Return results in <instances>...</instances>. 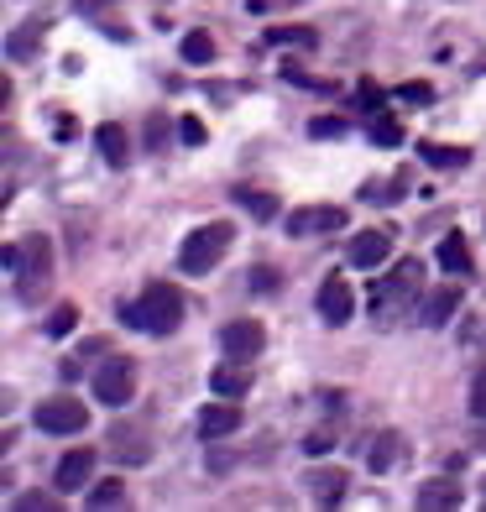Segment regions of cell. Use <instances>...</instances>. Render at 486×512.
I'll return each instance as SVG.
<instances>
[{
	"label": "cell",
	"mask_w": 486,
	"mask_h": 512,
	"mask_svg": "<svg viewBox=\"0 0 486 512\" xmlns=\"http://www.w3.org/2000/svg\"><path fill=\"white\" fill-rule=\"evenodd\" d=\"M0 262L11 267L16 277V293L27 298V304H37V293L53 283V241L48 236H27V241H11L6 256Z\"/></svg>",
	"instance_id": "obj_1"
},
{
	"label": "cell",
	"mask_w": 486,
	"mask_h": 512,
	"mask_svg": "<svg viewBox=\"0 0 486 512\" xmlns=\"http://www.w3.org/2000/svg\"><path fill=\"white\" fill-rule=\"evenodd\" d=\"M126 324H136L142 335H173L183 324V293L173 283H152L142 298H131V304L121 309Z\"/></svg>",
	"instance_id": "obj_2"
},
{
	"label": "cell",
	"mask_w": 486,
	"mask_h": 512,
	"mask_svg": "<svg viewBox=\"0 0 486 512\" xmlns=\"http://www.w3.org/2000/svg\"><path fill=\"white\" fill-rule=\"evenodd\" d=\"M419 277H424V262H419V256H403V262L392 267L387 277H377V283H372V314L382 324H392L413 304V298H419V288H424Z\"/></svg>",
	"instance_id": "obj_3"
},
{
	"label": "cell",
	"mask_w": 486,
	"mask_h": 512,
	"mask_svg": "<svg viewBox=\"0 0 486 512\" xmlns=\"http://www.w3.org/2000/svg\"><path fill=\"white\" fill-rule=\"evenodd\" d=\"M230 241H236V230H230L225 220H215V225H199L194 236H183V246H178V267L189 272V277H204L210 267H220V262H225Z\"/></svg>",
	"instance_id": "obj_4"
},
{
	"label": "cell",
	"mask_w": 486,
	"mask_h": 512,
	"mask_svg": "<svg viewBox=\"0 0 486 512\" xmlns=\"http://www.w3.org/2000/svg\"><path fill=\"white\" fill-rule=\"evenodd\" d=\"M95 398L110 403V408H126L136 398V366L126 356H110L100 371H95Z\"/></svg>",
	"instance_id": "obj_5"
},
{
	"label": "cell",
	"mask_w": 486,
	"mask_h": 512,
	"mask_svg": "<svg viewBox=\"0 0 486 512\" xmlns=\"http://www.w3.org/2000/svg\"><path fill=\"white\" fill-rule=\"evenodd\" d=\"M345 209L340 204H298L288 215V236H335V230H345Z\"/></svg>",
	"instance_id": "obj_6"
},
{
	"label": "cell",
	"mask_w": 486,
	"mask_h": 512,
	"mask_svg": "<svg viewBox=\"0 0 486 512\" xmlns=\"http://www.w3.org/2000/svg\"><path fill=\"white\" fill-rule=\"evenodd\" d=\"M262 345H267V330H262L257 319H230L225 330H220V351L230 361H257Z\"/></svg>",
	"instance_id": "obj_7"
},
{
	"label": "cell",
	"mask_w": 486,
	"mask_h": 512,
	"mask_svg": "<svg viewBox=\"0 0 486 512\" xmlns=\"http://www.w3.org/2000/svg\"><path fill=\"white\" fill-rule=\"evenodd\" d=\"M84 424H89V413H84V403H74V398L37 403V429H42V434H79Z\"/></svg>",
	"instance_id": "obj_8"
},
{
	"label": "cell",
	"mask_w": 486,
	"mask_h": 512,
	"mask_svg": "<svg viewBox=\"0 0 486 512\" xmlns=\"http://www.w3.org/2000/svg\"><path fill=\"white\" fill-rule=\"evenodd\" d=\"M319 314H324V324H351L356 293H351L345 277H324V283H319Z\"/></svg>",
	"instance_id": "obj_9"
},
{
	"label": "cell",
	"mask_w": 486,
	"mask_h": 512,
	"mask_svg": "<svg viewBox=\"0 0 486 512\" xmlns=\"http://www.w3.org/2000/svg\"><path fill=\"white\" fill-rule=\"evenodd\" d=\"M89 476H95V450H68L53 471V486L58 492H84Z\"/></svg>",
	"instance_id": "obj_10"
},
{
	"label": "cell",
	"mask_w": 486,
	"mask_h": 512,
	"mask_svg": "<svg viewBox=\"0 0 486 512\" xmlns=\"http://www.w3.org/2000/svg\"><path fill=\"white\" fill-rule=\"evenodd\" d=\"M210 392L215 398H246L251 392V361H230L225 356V366L210 371Z\"/></svg>",
	"instance_id": "obj_11"
},
{
	"label": "cell",
	"mask_w": 486,
	"mask_h": 512,
	"mask_svg": "<svg viewBox=\"0 0 486 512\" xmlns=\"http://www.w3.org/2000/svg\"><path fill=\"white\" fill-rule=\"evenodd\" d=\"M392 256V230H361L351 236V267H382Z\"/></svg>",
	"instance_id": "obj_12"
},
{
	"label": "cell",
	"mask_w": 486,
	"mask_h": 512,
	"mask_svg": "<svg viewBox=\"0 0 486 512\" xmlns=\"http://www.w3.org/2000/svg\"><path fill=\"white\" fill-rule=\"evenodd\" d=\"M241 429V408H236V398H220V403H210L199 413V434L204 439H225V434H236Z\"/></svg>",
	"instance_id": "obj_13"
},
{
	"label": "cell",
	"mask_w": 486,
	"mask_h": 512,
	"mask_svg": "<svg viewBox=\"0 0 486 512\" xmlns=\"http://www.w3.org/2000/svg\"><path fill=\"white\" fill-rule=\"evenodd\" d=\"M419 502L424 512H450V507H460V481H445V476H434V481H424L419 486Z\"/></svg>",
	"instance_id": "obj_14"
},
{
	"label": "cell",
	"mask_w": 486,
	"mask_h": 512,
	"mask_svg": "<svg viewBox=\"0 0 486 512\" xmlns=\"http://www.w3.org/2000/svg\"><path fill=\"white\" fill-rule=\"evenodd\" d=\"M455 309H460V288H434V293L424 298L419 319L429 324V330H439V324H450V319H455Z\"/></svg>",
	"instance_id": "obj_15"
},
{
	"label": "cell",
	"mask_w": 486,
	"mask_h": 512,
	"mask_svg": "<svg viewBox=\"0 0 486 512\" xmlns=\"http://www.w3.org/2000/svg\"><path fill=\"white\" fill-rule=\"evenodd\" d=\"M398 460H403V434L382 429V434L372 439V450H366V465H372V471H392Z\"/></svg>",
	"instance_id": "obj_16"
},
{
	"label": "cell",
	"mask_w": 486,
	"mask_h": 512,
	"mask_svg": "<svg viewBox=\"0 0 486 512\" xmlns=\"http://www.w3.org/2000/svg\"><path fill=\"white\" fill-rule=\"evenodd\" d=\"M95 142H100V157L110 162V168H126L131 142H126V131H121V126H115V121H105V126L95 131Z\"/></svg>",
	"instance_id": "obj_17"
},
{
	"label": "cell",
	"mask_w": 486,
	"mask_h": 512,
	"mask_svg": "<svg viewBox=\"0 0 486 512\" xmlns=\"http://www.w3.org/2000/svg\"><path fill=\"white\" fill-rule=\"evenodd\" d=\"M345 486H351V476H345V471H309V497L324 502V507L340 502V497H345Z\"/></svg>",
	"instance_id": "obj_18"
},
{
	"label": "cell",
	"mask_w": 486,
	"mask_h": 512,
	"mask_svg": "<svg viewBox=\"0 0 486 512\" xmlns=\"http://www.w3.org/2000/svg\"><path fill=\"white\" fill-rule=\"evenodd\" d=\"M37 48H42V21H21V27L6 37V53L16 58V63H27V58H37Z\"/></svg>",
	"instance_id": "obj_19"
},
{
	"label": "cell",
	"mask_w": 486,
	"mask_h": 512,
	"mask_svg": "<svg viewBox=\"0 0 486 512\" xmlns=\"http://www.w3.org/2000/svg\"><path fill=\"white\" fill-rule=\"evenodd\" d=\"M439 267L455 272V277H466V272L476 267V262H471V246L460 241V236H445V241H439Z\"/></svg>",
	"instance_id": "obj_20"
},
{
	"label": "cell",
	"mask_w": 486,
	"mask_h": 512,
	"mask_svg": "<svg viewBox=\"0 0 486 512\" xmlns=\"http://www.w3.org/2000/svg\"><path fill=\"white\" fill-rule=\"evenodd\" d=\"M236 204L246 209L251 220H272V215H277V199L262 194V189H236Z\"/></svg>",
	"instance_id": "obj_21"
},
{
	"label": "cell",
	"mask_w": 486,
	"mask_h": 512,
	"mask_svg": "<svg viewBox=\"0 0 486 512\" xmlns=\"http://www.w3.org/2000/svg\"><path fill=\"white\" fill-rule=\"evenodd\" d=\"M183 58H189V63H210L215 58L210 32H189V37H183Z\"/></svg>",
	"instance_id": "obj_22"
},
{
	"label": "cell",
	"mask_w": 486,
	"mask_h": 512,
	"mask_svg": "<svg viewBox=\"0 0 486 512\" xmlns=\"http://www.w3.org/2000/svg\"><path fill=\"white\" fill-rule=\"evenodd\" d=\"M121 502H126V481H100L89 492V507H121Z\"/></svg>",
	"instance_id": "obj_23"
},
{
	"label": "cell",
	"mask_w": 486,
	"mask_h": 512,
	"mask_svg": "<svg viewBox=\"0 0 486 512\" xmlns=\"http://www.w3.org/2000/svg\"><path fill=\"white\" fill-rule=\"evenodd\" d=\"M424 152V162H434V168H466V152H460V147H419Z\"/></svg>",
	"instance_id": "obj_24"
},
{
	"label": "cell",
	"mask_w": 486,
	"mask_h": 512,
	"mask_svg": "<svg viewBox=\"0 0 486 512\" xmlns=\"http://www.w3.org/2000/svg\"><path fill=\"white\" fill-rule=\"evenodd\" d=\"M403 183H408L403 173L392 178V183H366V189H361V199H366V204H392V199H398V189H403Z\"/></svg>",
	"instance_id": "obj_25"
},
{
	"label": "cell",
	"mask_w": 486,
	"mask_h": 512,
	"mask_svg": "<svg viewBox=\"0 0 486 512\" xmlns=\"http://www.w3.org/2000/svg\"><path fill=\"white\" fill-rule=\"evenodd\" d=\"M372 136H377L382 147H398V142H403V126L392 121V115H377V121H372Z\"/></svg>",
	"instance_id": "obj_26"
},
{
	"label": "cell",
	"mask_w": 486,
	"mask_h": 512,
	"mask_svg": "<svg viewBox=\"0 0 486 512\" xmlns=\"http://www.w3.org/2000/svg\"><path fill=\"white\" fill-rule=\"evenodd\" d=\"M471 418L486 424V366H476V377H471Z\"/></svg>",
	"instance_id": "obj_27"
},
{
	"label": "cell",
	"mask_w": 486,
	"mask_h": 512,
	"mask_svg": "<svg viewBox=\"0 0 486 512\" xmlns=\"http://www.w3.org/2000/svg\"><path fill=\"white\" fill-rule=\"evenodd\" d=\"M63 502L58 497H42V492H27V497H16V512H58Z\"/></svg>",
	"instance_id": "obj_28"
},
{
	"label": "cell",
	"mask_w": 486,
	"mask_h": 512,
	"mask_svg": "<svg viewBox=\"0 0 486 512\" xmlns=\"http://www.w3.org/2000/svg\"><path fill=\"white\" fill-rule=\"evenodd\" d=\"M74 319H79V309H74V304H58V309H53V319H48V335H68V330H74Z\"/></svg>",
	"instance_id": "obj_29"
},
{
	"label": "cell",
	"mask_w": 486,
	"mask_h": 512,
	"mask_svg": "<svg viewBox=\"0 0 486 512\" xmlns=\"http://www.w3.org/2000/svg\"><path fill=\"white\" fill-rule=\"evenodd\" d=\"M168 147V121L162 115H147V152H162Z\"/></svg>",
	"instance_id": "obj_30"
},
{
	"label": "cell",
	"mask_w": 486,
	"mask_h": 512,
	"mask_svg": "<svg viewBox=\"0 0 486 512\" xmlns=\"http://www.w3.org/2000/svg\"><path fill=\"white\" fill-rule=\"evenodd\" d=\"M309 131L314 136H345V121H330V115H324V121H314Z\"/></svg>",
	"instance_id": "obj_31"
},
{
	"label": "cell",
	"mask_w": 486,
	"mask_h": 512,
	"mask_svg": "<svg viewBox=\"0 0 486 512\" xmlns=\"http://www.w3.org/2000/svg\"><path fill=\"white\" fill-rule=\"evenodd\" d=\"M178 136H183L189 147H199V142H204V126H199V121H183V126H178Z\"/></svg>",
	"instance_id": "obj_32"
},
{
	"label": "cell",
	"mask_w": 486,
	"mask_h": 512,
	"mask_svg": "<svg viewBox=\"0 0 486 512\" xmlns=\"http://www.w3.org/2000/svg\"><path fill=\"white\" fill-rule=\"evenodd\" d=\"M398 95H403V100H434V89H429V84H403Z\"/></svg>",
	"instance_id": "obj_33"
},
{
	"label": "cell",
	"mask_w": 486,
	"mask_h": 512,
	"mask_svg": "<svg viewBox=\"0 0 486 512\" xmlns=\"http://www.w3.org/2000/svg\"><path fill=\"white\" fill-rule=\"evenodd\" d=\"M251 277H257V288H262V293H277V272H272V267H257Z\"/></svg>",
	"instance_id": "obj_34"
},
{
	"label": "cell",
	"mask_w": 486,
	"mask_h": 512,
	"mask_svg": "<svg viewBox=\"0 0 486 512\" xmlns=\"http://www.w3.org/2000/svg\"><path fill=\"white\" fill-rule=\"evenodd\" d=\"M272 42H304V48H314V32H272Z\"/></svg>",
	"instance_id": "obj_35"
},
{
	"label": "cell",
	"mask_w": 486,
	"mask_h": 512,
	"mask_svg": "<svg viewBox=\"0 0 486 512\" xmlns=\"http://www.w3.org/2000/svg\"><path fill=\"white\" fill-rule=\"evenodd\" d=\"M304 450H309V455H324V450H330V434H309Z\"/></svg>",
	"instance_id": "obj_36"
},
{
	"label": "cell",
	"mask_w": 486,
	"mask_h": 512,
	"mask_svg": "<svg viewBox=\"0 0 486 512\" xmlns=\"http://www.w3.org/2000/svg\"><path fill=\"white\" fill-rule=\"evenodd\" d=\"M74 6H79V11H105L110 0H74Z\"/></svg>",
	"instance_id": "obj_37"
},
{
	"label": "cell",
	"mask_w": 486,
	"mask_h": 512,
	"mask_svg": "<svg viewBox=\"0 0 486 512\" xmlns=\"http://www.w3.org/2000/svg\"><path fill=\"white\" fill-rule=\"evenodd\" d=\"M481 486H486V481H481Z\"/></svg>",
	"instance_id": "obj_38"
}]
</instances>
